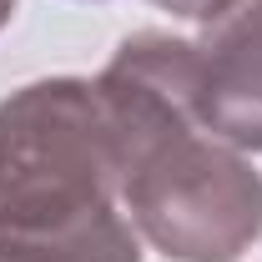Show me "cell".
<instances>
[{"label": "cell", "instance_id": "6da1fadb", "mask_svg": "<svg viewBox=\"0 0 262 262\" xmlns=\"http://www.w3.org/2000/svg\"><path fill=\"white\" fill-rule=\"evenodd\" d=\"M116 196L136 237L171 262H237L262 237V171L202 121L121 157Z\"/></svg>", "mask_w": 262, "mask_h": 262}, {"label": "cell", "instance_id": "7a4b0ae2", "mask_svg": "<svg viewBox=\"0 0 262 262\" xmlns=\"http://www.w3.org/2000/svg\"><path fill=\"white\" fill-rule=\"evenodd\" d=\"M116 207V146L96 81L51 76L0 101V227Z\"/></svg>", "mask_w": 262, "mask_h": 262}, {"label": "cell", "instance_id": "3957f363", "mask_svg": "<svg viewBox=\"0 0 262 262\" xmlns=\"http://www.w3.org/2000/svg\"><path fill=\"white\" fill-rule=\"evenodd\" d=\"M202 121L237 151H262V0H237L196 40Z\"/></svg>", "mask_w": 262, "mask_h": 262}, {"label": "cell", "instance_id": "277c9868", "mask_svg": "<svg viewBox=\"0 0 262 262\" xmlns=\"http://www.w3.org/2000/svg\"><path fill=\"white\" fill-rule=\"evenodd\" d=\"M0 262H141V237L116 207L56 227H0Z\"/></svg>", "mask_w": 262, "mask_h": 262}, {"label": "cell", "instance_id": "5b68a950", "mask_svg": "<svg viewBox=\"0 0 262 262\" xmlns=\"http://www.w3.org/2000/svg\"><path fill=\"white\" fill-rule=\"evenodd\" d=\"M151 5H162V10H171V15H187V20H217L227 5H237V0H151Z\"/></svg>", "mask_w": 262, "mask_h": 262}, {"label": "cell", "instance_id": "8992f818", "mask_svg": "<svg viewBox=\"0 0 262 262\" xmlns=\"http://www.w3.org/2000/svg\"><path fill=\"white\" fill-rule=\"evenodd\" d=\"M10 15H15V0H0V31L10 26Z\"/></svg>", "mask_w": 262, "mask_h": 262}]
</instances>
